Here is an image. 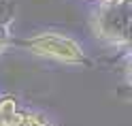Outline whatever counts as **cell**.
Wrapping results in <instances>:
<instances>
[{
    "mask_svg": "<svg viewBox=\"0 0 132 126\" xmlns=\"http://www.w3.org/2000/svg\"><path fill=\"white\" fill-rule=\"evenodd\" d=\"M13 47H21L30 51L36 58L53 60L60 64H70V66H85L89 64V58L85 56L83 47L79 41L72 36H66L62 32H36L26 39L13 41Z\"/></svg>",
    "mask_w": 132,
    "mask_h": 126,
    "instance_id": "2",
    "label": "cell"
},
{
    "mask_svg": "<svg viewBox=\"0 0 132 126\" xmlns=\"http://www.w3.org/2000/svg\"><path fill=\"white\" fill-rule=\"evenodd\" d=\"M98 2H119V0H98Z\"/></svg>",
    "mask_w": 132,
    "mask_h": 126,
    "instance_id": "7",
    "label": "cell"
},
{
    "mask_svg": "<svg viewBox=\"0 0 132 126\" xmlns=\"http://www.w3.org/2000/svg\"><path fill=\"white\" fill-rule=\"evenodd\" d=\"M49 120L38 111L21 109L19 98L13 94L0 96V126H47Z\"/></svg>",
    "mask_w": 132,
    "mask_h": 126,
    "instance_id": "3",
    "label": "cell"
},
{
    "mask_svg": "<svg viewBox=\"0 0 132 126\" xmlns=\"http://www.w3.org/2000/svg\"><path fill=\"white\" fill-rule=\"evenodd\" d=\"M92 30L96 39L132 54V4L130 2H98L92 11Z\"/></svg>",
    "mask_w": 132,
    "mask_h": 126,
    "instance_id": "1",
    "label": "cell"
},
{
    "mask_svg": "<svg viewBox=\"0 0 132 126\" xmlns=\"http://www.w3.org/2000/svg\"><path fill=\"white\" fill-rule=\"evenodd\" d=\"M123 79L130 90L128 98H132V54H126V58H123Z\"/></svg>",
    "mask_w": 132,
    "mask_h": 126,
    "instance_id": "5",
    "label": "cell"
},
{
    "mask_svg": "<svg viewBox=\"0 0 132 126\" xmlns=\"http://www.w3.org/2000/svg\"><path fill=\"white\" fill-rule=\"evenodd\" d=\"M0 21H13V4L9 0H0Z\"/></svg>",
    "mask_w": 132,
    "mask_h": 126,
    "instance_id": "6",
    "label": "cell"
},
{
    "mask_svg": "<svg viewBox=\"0 0 132 126\" xmlns=\"http://www.w3.org/2000/svg\"><path fill=\"white\" fill-rule=\"evenodd\" d=\"M47 126H51V124H47Z\"/></svg>",
    "mask_w": 132,
    "mask_h": 126,
    "instance_id": "9",
    "label": "cell"
},
{
    "mask_svg": "<svg viewBox=\"0 0 132 126\" xmlns=\"http://www.w3.org/2000/svg\"><path fill=\"white\" fill-rule=\"evenodd\" d=\"M123 2H130V4H132V0H123Z\"/></svg>",
    "mask_w": 132,
    "mask_h": 126,
    "instance_id": "8",
    "label": "cell"
},
{
    "mask_svg": "<svg viewBox=\"0 0 132 126\" xmlns=\"http://www.w3.org/2000/svg\"><path fill=\"white\" fill-rule=\"evenodd\" d=\"M11 24L13 21H0V56L6 54L13 47V32H11Z\"/></svg>",
    "mask_w": 132,
    "mask_h": 126,
    "instance_id": "4",
    "label": "cell"
}]
</instances>
